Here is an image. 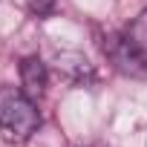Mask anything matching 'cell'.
Here are the masks:
<instances>
[{"mask_svg": "<svg viewBox=\"0 0 147 147\" xmlns=\"http://www.w3.org/2000/svg\"><path fill=\"white\" fill-rule=\"evenodd\" d=\"M26 3H29V9H32L35 15H46V12L52 9L55 0H26Z\"/></svg>", "mask_w": 147, "mask_h": 147, "instance_id": "obj_5", "label": "cell"}, {"mask_svg": "<svg viewBox=\"0 0 147 147\" xmlns=\"http://www.w3.org/2000/svg\"><path fill=\"white\" fill-rule=\"evenodd\" d=\"M20 90L32 101L38 95H43V90H46V66L38 55H29L20 61Z\"/></svg>", "mask_w": 147, "mask_h": 147, "instance_id": "obj_3", "label": "cell"}, {"mask_svg": "<svg viewBox=\"0 0 147 147\" xmlns=\"http://www.w3.org/2000/svg\"><path fill=\"white\" fill-rule=\"evenodd\" d=\"M127 38H130V40L147 55V6H144V9L138 12V18L127 26Z\"/></svg>", "mask_w": 147, "mask_h": 147, "instance_id": "obj_4", "label": "cell"}, {"mask_svg": "<svg viewBox=\"0 0 147 147\" xmlns=\"http://www.w3.org/2000/svg\"><path fill=\"white\" fill-rule=\"evenodd\" d=\"M101 49H104L107 61L118 72H124V75H130V78H147V55L127 38V32L124 35H118V32L104 35Z\"/></svg>", "mask_w": 147, "mask_h": 147, "instance_id": "obj_2", "label": "cell"}, {"mask_svg": "<svg viewBox=\"0 0 147 147\" xmlns=\"http://www.w3.org/2000/svg\"><path fill=\"white\" fill-rule=\"evenodd\" d=\"M40 127L35 101L20 87H0V136L9 144H23Z\"/></svg>", "mask_w": 147, "mask_h": 147, "instance_id": "obj_1", "label": "cell"}]
</instances>
